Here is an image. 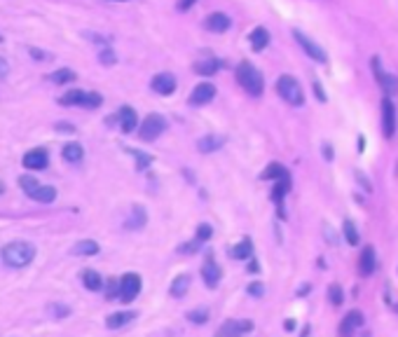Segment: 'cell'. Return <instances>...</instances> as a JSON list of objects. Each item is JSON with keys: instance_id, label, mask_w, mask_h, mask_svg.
Listing matches in <instances>:
<instances>
[{"instance_id": "39", "label": "cell", "mask_w": 398, "mask_h": 337, "mask_svg": "<svg viewBox=\"0 0 398 337\" xmlns=\"http://www.w3.org/2000/svg\"><path fill=\"white\" fill-rule=\"evenodd\" d=\"M188 319H190L192 323H206V321H208V309H195V312L188 314Z\"/></svg>"}, {"instance_id": "45", "label": "cell", "mask_w": 398, "mask_h": 337, "mask_svg": "<svg viewBox=\"0 0 398 337\" xmlns=\"http://www.w3.org/2000/svg\"><path fill=\"white\" fill-rule=\"evenodd\" d=\"M56 131H61V134H73L75 127L73 124H68V122H59L56 124Z\"/></svg>"}, {"instance_id": "50", "label": "cell", "mask_w": 398, "mask_h": 337, "mask_svg": "<svg viewBox=\"0 0 398 337\" xmlns=\"http://www.w3.org/2000/svg\"><path fill=\"white\" fill-rule=\"evenodd\" d=\"M323 157H325V160H333V147L328 145V143L323 145Z\"/></svg>"}, {"instance_id": "2", "label": "cell", "mask_w": 398, "mask_h": 337, "mask_svg": "<svg viewBox=\"0 0 398 337\" xmlns=\"http://www.w3.org/2000/svg\"><path fill=\"white\" fill-rule=\"evenodd\" d=\"M35 257V246L28 241H12L3 248V260L10 267H26Z\"/></svg>"}, {"instance_id": "29", "label": "cell", "mask_w": 398, "mask_h": 337, "mask_svg": "<svg viewBox=\"0 0 398 337\" xmlns=\"http://www.w3.org/2000/svg\"><path fill=\"white\" fill-rule=\"evenodd\" d=\"M131 319H134V314L131 312H117V314H111V316L105 319V325H108V328H122V325H127Z\"/></svg>"}, {"instance_id": "26", "label": "cell", "mask_w": 398, "mask_h": 337, "mask_svg": "<svg viewBox=\"0 0 398 337\" xmlns=\"http://www.w3.org/2000/svg\"><path fill=\"white\" fill-rule=\"evenodd\" d=\"M190 281H192V279L188 274L176 276L173 283H171V297H183V295L188 293V288H190Z\"/></svg>"}, {"instance_id": "16", "label": "cell", "mask_w": 398, "mask_h": 337, "mask_svg": "<svg viewBox=\"0 0 398 337\" xmlns=\"http://www.w3.org/2000/svg\"><path fill=\"white\" fill-rule=\"evenodd\" d=\"M253 328L251 321H227L221 325L218 337H239V332H248Z\"/></svg>"}, {"instance_id": "49", "label": "cell", "mask_w": 398, "mask_h": 337, "mask_svg": "<svg viewBox=\"0 0 398 337\" xmlns=\"http://www.w3.org/2000/svg\"><path fill=\"white\" fill-rule=\"evenodd\" d=\"M7 70H10V63H7L5 59L0 56V78H5V75H7Z\"/></svg>"}, {"instance_id": "44", "label": "cell", "mask_w": 398, "mask_h": 337, "mask_svg": "<svg viewBox=\"0 0 398 337\" xmlns=\"http://www.w3.org/2000/svg\"><path fill=\"white\" fill-rule=\"evenodd\" d=\"M28 52H31V54H33V59H35V61H47V59H52V56H49L47 52H43V49L28 47Z\"/></svg>"}, {"instance_id": "10", "label": "cell", "mask_w": 398, "mask_h": 337, "mask_svg": "<svg viewBox=\"0 0 398 337\" xmlns=\"http://www.w3.org/2000/svg\"><path fill=\"white\" fill-rule=\"evenodd\" d=\"M373 70H375V78H377V82L382 85V89H384L386 96L391 98L393 94H398V78L382 70V68H380V59H377V56L373 59Z\"/></svg>"}, {"instance_id": "1", "label": "cell", "mask_w": 398, "mask_h": 337, "mask_svg": "<svg viewBox=\"0 0 398 337\" xmlns=\"http://www.w3.org/2000/svg\"><path fill=\"white\" fill-rule=\"evenodd\" d=\"M237 82L241 85V89H244L246 94H251V96H260L265 89L263 75H260V70H258L251 61H241L237 66Z\"/></svg>"}, {"instance_id": "25", "label": "cell", "mask_w": 398, "mask_h": 337, "mask_svg": "<svg viewBox=\"0 0 398 337\" xmlns=\"http://www.w3.org/2000/svg\"><path fill=\"white\" fill-rule=\"evenodd\" d=\"M73 255H96L98 253V244L92 239H85V241H78V244L70 248Z\"/></svg>"}, {"instance_id": "9", "label": "cell", "mask_w": 398, "mask_h": 337, "mask_svg": "<svg viewBox=\"0 0 398 337\" xmlns=\"http://www.w3.org/2000/svg\"><path fill=\"white\" fill-rule=\"evenodd\" d=\"M382 134L386 138H391L396 134V108H393V101L389 96L382 98Z\"/></svg>"}, {"instance_id": "4", "label": "cell", "mask_w": 398, "mask_h": 337, "mask_svg": "<svg viewBox=\"0 0 398 337\" xmlns=\"http://www.w3.org/2000/svg\"><path fill=\"white\" fill-rule=\"evenodd\" d=\"M59 103L61 105H80V108H98V105L103 103V96L98 92H82V89H70L66 92L61 98H59Z\"/></svg>"}, {"instance_id": "35", "label": "cell", "mask_w": 398, "mask_h": 337, "mask_svg": "<svg viewBox=\"0 0 398 337\" xmlns=\"http://www.w3.org/2000/svg\"><path fill=\"white\" fill-rule=\"evenodd\" d=\"M328 300H331L335 307H340L344 302V293H342V288H340L337 283H333L331 288H328Z\"/></svg>"}, {"instance_id": "23", "label": "cell", "mask_w": 398, "mask_h": 337, "mask_svg": "<svg viewBox=\"0 0 398 337\" xmlns=\"http://www.w3.org/2000/svg\"><path fill=\"white\" fill-rule=\"evenodd\" d=\"M146 209H143L141 204H134V209H131V215H129L127 220V230H143L146 225Z\"/></svg>"}, {"instance_id": "14", "label": "cell", "mask_w": 398, "mask_h": 337, "mask_svg": "<svg viewBox=\"0 0 398 337\" xmlns=\"http://www.w3.org/2000/svg\"><path fill=\"white\" fill-rule=\"evenodd\" d=\"M230 26H232V19L227 17L225 12H213L204 19V28L211 33H225L230 31Z\"/></svg>"}, {"instance_id": "13", "label": "cell", "mask_w": 398, "mask_h": 337, "mask_svg": "<svg viewBox=\"0 0 398 337\" xmlns=\"http://www.w3.org/2000/svg\"><path fill=\"white\" fill-rule=\"evenodd\" d=\"M213 98H215V87L211 85V82H199L190 94V103L192 105H206V103H211Z\"/></svg>"}, {"instance_id": "46", "label": "cell", "mask_w": 398, "mask_h": 337, "mask_svg": "<svg viewBox=\"0 0 398 337\" xmlns=\"http://www.w3.org/2000/svg\"><path fill=\"white\" fill-rule=\"evenodd\" d=\"M195 3H197V0H178V10H180V12H188V10H190V7L192 5H195Z\"/></svg>"}, {"instance_id": "24", "label": "cell", "mask_w": 398, "mask_h": 337, "mask_svg": "<svg viewBox=\"0 0 398 337\" xmlns=\"http://www.w3.org/2000/svg\"><path fill=\"white\" fill-rule=\"evenodd\" d=\"M82 283H85L87 290H101L103 288V279H101V274L94 270H85L82 272Z\"/></svg>"}, {"instance_id": "21", "label": "cell", "mask_w": 398, "mask_h": 337, "mask_svg": "<svg viewBox=\"0 0 398 337\" xmlns=\"http://www.w3.org/2000/svg\"><path fill=\"white\" fill-rule=\"evenodd\" d=\"M358 272H361L363 276H368V274H373L375 272V248L373 246L363 248L361 260H358Z\"/></svg>"}, {"instance_id": "53", "label": "cell", "mask_w": 398, "mask_h": 337, "mask_svg": "<svg viewBox=\"0 0 398 337\" xmlns=\"http://www.w3.org/2000/svg\"><path fill=\"white\" fill-rule=\"evenodd\" d=\"M3 190H5V185H3V183H0V195H3Z\"/></svg>"}, {"instance_id": "47", "label": "cell", "mask_w": 398, "mask_h": 337, "mask_svg": "<svg viewBox=\"0 0 398 337\" xmlns=\"http://www.w3.org/2000/svg\"><path fill=\"white\" fill-rule=\"evenodd\" d=\"M314 94H316V98H318V101H321V103H323V101H325V94H323V87L318 85V82H316V80H314Z\"/></svg>"}, {"instance_id": "34", "label": "cell", "mask_w": 398, "mask_h": 337, "mask_svg": "<svg viewBox=\"0 0 398 337\" xmlns=\"http://www.w3.org/2000/svg\"><path fill=\"white\" fill-rule=\"evenodd\" d=\"M342 232H344V239L349 241V246H356V244H358V230H356V225H354L351 220H344Z\"/></svg>"}, {"instance_id": "48", "label": "cell", "mask_w": 398, "mask_h": 337, "mask_svg": "<svg viewBox=\"0 0 398 337\" xmlns=\"http://www.w3.org/2000/svg\"><path fill=\"white\" fill-rule=\"evenodd\" d=\"M248 293H251V295H263V286H260V283H251V286H248Z\"/></svg>"}, {"instance_id": "3", "label": "cell", "mask_w": 398, "mask_h": 337, "mask_svg": "<svg viewBox=\"0 0 398 337\" xmlns=\"http://www.w3.org/2000/svg\"><path fill=\"white\" fill-rule=\"evenodd\" d=\"M276 94L291 105H302L305 103V94H302L300 82L295 80L293 75H281L276 80Z\"/></svg>"}, {"instance_id": "17", "label": "cell", "mask_w": 398, "mask_h": 337, "mask_svg": "<svg viewBox=\"0 0 398 337\" xmlns=\"http://www.w3.org/2000/svg\"><path fill=\"white\" fill-rule=\"evenodd\" d=\"M248 43H251L253 52H263L267 45H270V31L265 26H256L251 33H248Z\"/></svg>"}, {"instance_id": "37", "label": "cell", "mask_w": 398, "mask_h": 337, "mask_svg": "<svg viewBox=\"0 0 398 337\" xmlns=\"http://www.w3.org/2000/svg\"><path fill=\"white\" fill-rule=\"evenodd\" d=\"M47 312L52 314V319H63V316H68V314H70V309H68L66 305H49Z\"/></svg>"}, {"instance_id": "31", "label": "cell", "mask_w": 398, "mask_h": 337, "mask_svg": "<svg viewBox=\"0 0 398 337\" xmlns=\"http://www.w3.org/2000/svg\"><path fill=\"white\" fill-rule=\"evenodd\" d=\"M286 176H288L286 169H283L281 164H276V162H272V164L263 171V176H260V178H263V180H279V178H286Z\"/></svg>"}, {"instance_id": "36", "label": "cell", "mask_w": 398, "mask_h": 337, "mask_svg": "<svg viewBox=\"0 0 398 337\" xmlns=\"http://www.w3.org/2000/svg\"><path fill=\"white\" fill-rule=\"evenodd\" d=\"M213 237V227L211 225H206V222H202V225L197 227V241L202 244V241H208Z\"/></svg>"}, {"instance_id": "18", "label": "cell", "mask_w": 398, "mask_h": 337, "mask_svg": "<svg viewBox=\"0 0 398 337\" xmlns=\"http://www.w3.org/2000/svg\"><path fill=\"white\" fill-rule=\"evenodd\" d=\"M195 73L202 75V78H211V75L218 73V68H221V61L215 59V56H206V59H199V61H195Z\"/></svg>"}, {"instance_id": "42", "label": "cell", "mask_w": 398, "mask_h": 337, "mask_svg": "<svg viewBox=\"0 0 398 337\" xmlns=\"http://www.w3.org/2000/svg\"><path fill=\"white\" fill-rule=\"evenodd\" d=\"M356 180H358V185H361L366 192H373V183H370V180L363 176V171H356Z\"/></svg>"}, {"instance_id": "6", "label": "cell", "mask_w": 398, "mask_h": 337, "mask_svg": "<svg viewBox=\"0 0 398 337\" xmlns=\"http://www.w3.org/2000/svg\"><path fill=\"white\" fill-rule=\"evenodd\" d=\"M293 38L298 40V45H300V47L305 49V54L309 56V59H314V61H318V63H325V52H323V47H318V45L314 43L312 38H307L305 33L300 31V28H293Z\"/></svg>"}, {"instance_id": "15", "label": "cell", "mask_w": 398, "mask_h": 337, "mask_svg": "<svg viewBox=\"0 0 398 337\" xmlns=\"http://www.w3.org/2000/svg\"><path fill=\"white\" fill-rule=\"evenodd\" d=\"M358 325H363V312L354 309V312L347 314L342 319V323H340V337H351V332H354Z\"/></svg>"}, {"instance_id": "52", "label": "cell", "mask_w": 398, "mask_h": 337, "mask_svg": "<svg viewBox=\"0 0 398 337\" xmlns=\"http://www.w3.org/2000/svg\"><path fill=\"white\" fill-rule=\"evenodd\" d=\"M248 270H251V272H258V263H256V260H251V265H248Z\"/></svg>"}, {"instance_id": "55", "label": "cell", "mask_w": 398, "mask_h": 337, "mask_svg": "<svg viewBox=\"0 0 398 337\" xmlns=\"http://www.w3.org/2000/svg\"><path fill=\"white\" fill-rule=\"evenodd\" d=\"M115 3H122V0H115Z\"/></svg>"}, {"instance_id": "27", "label": "cell", "mask_w": 398, "mask_h": 337, "mask_svg": "<svg viewBox=\"0 0 398 337\" xmlns=\"http://www.w3.org/2000/svg\"><path fill=\"white\" fill-rule=\"evenodd\" d=\"M31 199H35V202H40V204H52L56 199V190L52 185H40V188L33 192Z\"/></svg>"}, {"instance_id": "41", "label": "cell", "mask_w": 398, "mask_h": 337, "mask_svg": "<svg viewBox=\"0 0 398 337\" xmlns=\"http://www.w3.org/2000/svg\"><path fill=\"white\" fill-rule=\"evenodd\" d=\"M115 295H120V281L111 279V281H108V290H105V297H108V300H113Z\"/></svg>"}, {"instance_id": "20", "label": "cell", "mask_w": 398, "mask_h": 337, "mask_svg": "<svg viewBox=\"0 0 398 337\" xmlns=\"http://www.w3.org/2000/svg\"><path fill=\"white\" fill-rule=\"evenodd\" d=\"M61 157L68 162V164H80L82 157H85V150H82L80 143H66L63 150H61Z\"/></svg>"}, {"instance_id": "40", "label": "cell", "mask_w": 398, "mask_h": 337, "mask_svg": "<svg viewBox=\"0 0 398 337\" xmlns=\"http://www.w3.org/2000/svg\"><path fill=\"white\" fill-rule=\"evenodd\" d=\"M129 153H131L136 160H138V171H143V169H146V166L153 162V157H150V155H143V153H138V150H129Z\"/></svg>"}, {"instance_id": "7", "label": "cell", "mask_w": 398, "mask_h": 337, "mask_svg": "<svg viewBox=\"0 0 398 337\" xmlns=\"http://www.w3.org/2000/svg\"><path fill=\"white\" fill-rule=\"evenodd\" d=\"M141 293V276L138 274H124L120 279V302H131Z\"/></svg>"}, {"instance_id": "11", "label": "cell", "mask_w": 398, "mask_h": 337, "mask_svg": "<svg viewBox=\"0 0 398 337\" xmlns=\"http://www.w3.org/2000/svg\"><path fill=\"white\" fill-rule=\"evenodd\" d=\"M24 166L31 169V171H43L49 166V153L45 147H33L24 155Z\"/></svg>"}, {"instance_id": "28", "label": "cell", "mask_w": 398, "mask_h": 337, "mask_svg": "<svg viewBox=\"0 0 398 337\" xmlns=\"http://www.w3.org/2000/svg\"><path fill=\"white\" fill-rule=\"evenodd\" d=\"M49 80L56 82V85H68V82L78 80V73L70 70V68H59V70H54V73L49 75Z\"/></svg>"}, {"instance_id": "32", "label": "cell", "mask_w": 398, "mask_h": 337, "mask_svg": "<svg viewBox=\"0 0 398 337\" xmlns=\"http://www.w3.org/2000/svg\"><path fill=\"white\" fill-rule=\"evenodd\" d=\"M251 251H253L251 239H244V241H239L232 251H230V255L237 257V260H246V257H251Z\"/></svg>"}, {"instance_id": "30", "label": "cell", "mask_w": 398, "mask_h": 337, "mask_svg": "<svg viewBox=\"0 0 398 337\" xmlns=\"http://www.w3.org/2000/svg\"><path fill=\"white\" fill-rule=\"evenodd\" d=\"M288 190H291V178H279V183L274 185V192H272V199H274L279 206H281V202H283V197L288 195Z\"/></svg>"}, {"instance_id": "43", "label": "cell", "mask_w": 398, "mask_h": 337, "mask_svg": "<svg viewBox=\"0 0 398 337\" xmlns=\"http://www.w3.org/2000/svg\"><path fill=\"white\" fill-rule=\"evenodd\" d=\"M178 251L180 253H197L199 251V241H188V244H183V246H178Z\"/></svg>"}, {"instance_id": "38", "label": "cell", "mask_w": 398, "mask_h": 337, "mask_svg": "<svg viewBox=\"0 0 398 337\" xmlns=\"http://www.w3.org/2000/svg\"><path fill=\"white\" fill-rule=\"evenodd\" d=\"M98 61L103 63V66H113V63L117 61V56H115V52H113V49H101V54H98Z\"/></svg>"}, {"instance_id": "12", "label": "cell", "mask_w": 398, "mask_h": 337, "mask_svg": "<svg viewBox=\"0 0 398 337\" xmlns=\"http://www.w3.org/2000/svg\"><path fill=\"white\" fill-rule=\"evenodd\" d=\"M150 87H153V92L155 94H162V96H169V94L176 92V78H173L171 73H157L153 78V82H150Z\"/></svg>"}, {"instance_id": "51", "label": "cell", "mask_w": 398, "mask_h": 337, "mask_svg": "<svg viewBox=\"0 0 398 337\" xmlns=\"http://www.w3.org/2000/svg\"><path fill=\"white\" fill-rule=\"evenodd\" d=\"M89 40H94V43H108V38H103V35H89Z\"/></svg>"}, {"instance_id": "54", "label": "cell", "mask_w": 398, "mask_h": 337, "mask_svg": "<svg viewBox=\"0 0 398 337\" xmlns=\"http://www.w3.org/2000/svg\"><path fill=\"white\" fill-rule=\"evenodd\" d=\"M3 40H5V38H3V35H0V43H3Z\"/></svg>"}, {"instance_id": "8", "label": "cell", "mask_w": 398, "mask_h": 337, "mask_svg": "<svg viewBox=\"0 0 398 337\" xmlns=\"http://www.w3.org/2000/svg\"><path fill=\"white\" fill-rule=\"evenodd\" d=\"M120 124V129H122V134H131V131H136V124H138V115H136L134 108H129V105H122L120 108V113H117L115 117H111L108 120V124Z\"/></svg>"}, {"instance_id": "33", "label": "cell", "mask_w": 398, "mask_h": 337, "mask_svg": "<svg viewBox=\"0 0 398 337\" xmlns=\"http://www.w3.org/2000/svg\"><path fill=\"white\" fill-rule=\"evenodd\" d=\"M19 188H21L28 197H33V192L40 188V183H38L33 176H19Z\"/></svg>"}, {"instance_id": "19", "label": "cell", "mask_w": 398, "mask_h": 337, "mask_svg": "<svg viewBox=\"0 0 398 337\" xmlns=\"http://www.w3.org/2000/svg\"><path fill=\"white\" fill-rule=\"evenodd\" d=\"M202 276H204V281H206L208 288H215V286H218V281H221L223 272H221V267H218L213 260H206V265L202 267Z\"/></svg>"}, {"instance_id": "22", "label": "cell", "mask_w": 398, "mask_h": 337, "mask_svg": "<svg viewBox=\"0 0 398 337\" xmlns=\"http://www.w3.org/2000/svg\"><path fill=\"white\" fill-rule=\"evenodd\" d=\"M223 143H225L223 136L208 134V136H204V138H199L197 147H199V153H215V150H221V147H223Z\"/></svg>"}, {"instance_id": "5", "label": "cell", "mask_w": 398, "mask_h": 337, "mask_svg": "<svg viewBox=\"0 0 398 337\" xmlns=\"http://www.w3.org/2000/svg\"><path fill=\"white\" fill-rule=\"evenodd\" d=\"M164 131H166V120L162 115H157V113H153V115H148L141 122L138 138H141V141H155V138H159Z\"/></svg>"}]
</instances>
